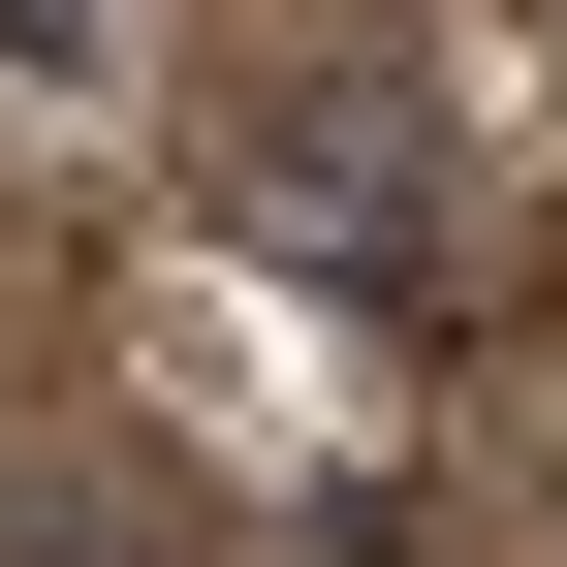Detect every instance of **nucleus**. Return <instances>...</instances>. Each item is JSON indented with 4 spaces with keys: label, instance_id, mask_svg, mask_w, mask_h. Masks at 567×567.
<instances>
[{
    "label": "nucleus",
    "instance_id": "f257e3e1",
    "mask_svg": "<svg viewBox=\"0 0 567 567\" xmlns=\"http://www.w3.org/2000/svg\"><path fill=\"white\" fill-rule=\"evenodd\" d=\"M221 189H252L284 252H410V221H442V126H410V95H252Z\"/></svg>",
    "mask_w": 567,
    "mask_h": 567
}]
</instances>
